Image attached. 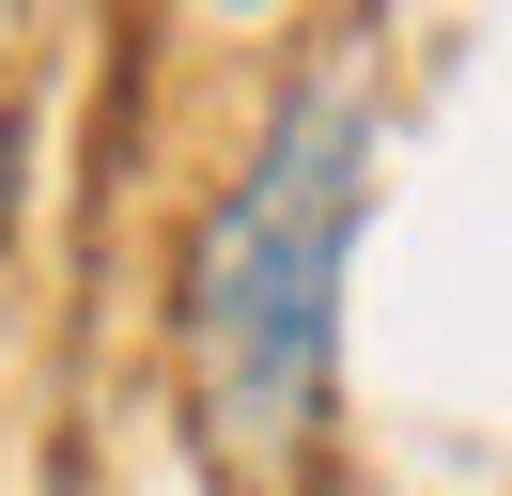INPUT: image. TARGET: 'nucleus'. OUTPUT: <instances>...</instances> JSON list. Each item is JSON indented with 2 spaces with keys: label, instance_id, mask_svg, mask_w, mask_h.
<instances>
[{
  "label": "nucleus",
  "instance_id": "1",
  "mask_svg": "<svg viewBox=\"0 0 512 496\" xmlns=\"http://www.w3.org/2000/svg\"><path fill=\"white\" fill-rule=\"evenodd\" d=\"M357 217H373V78L295 62L171 248V388H187V450L218 496H311Z\"/></svg>",
  "mask_w": 512,
  "mask_h": 496
}]
</instances>
